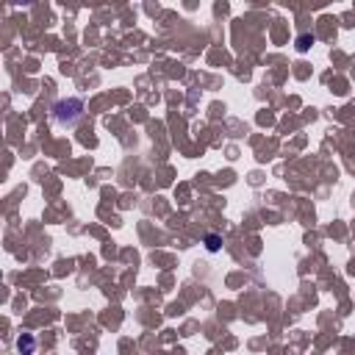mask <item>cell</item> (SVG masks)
I'll return each instance as SVG.
<instances>
[{
  "mask_svg": "<svg viewBox=\"0 0 355 355\" xmlns=\"http://www.w3.org/2000/svg\"><path fill=\"white\" fill-rule=\"evenodd\" d=\"M219 244H222V239H219V236H214V233H211V236H205V247H208L211 253L219 250Z\"/></svg>",
  "mask_w": 355,
  "mask_h": 355,
  "instance_id": "cell-2",
  "label": "cell"
},
{
  "mask_svg": "<svg viewBox=\"0 0 355 355\" xmlns=\"http://www.w3.org/2000/svg\"><path fill=\"white\" fill-rule=\"evenodd\" d=\"M311 45H313V36H300L297 39V50H303V53H305Z\"/></svg>",
  "mask_w": 355,
  "mask_h": 355,
  "instance_id": "cell-3",
  "label": "cell"
},
{
  "mask_svg": "<svg viewBox=\"0 0 355 355\" xmlns=\"http://www.w3.org/2000/svg\"><path fill=\"white\" fill-rule=\"evenodd\" d=\"M14 6H28V3H34V0H11Z\"/></svg>",
  "mask_w": 355,
  "mask_h": 355,
  "instance_id": "cell-4",
  "label": "cell"
},
{
  "mask_svg": "<svg viewBox=\"0 0 355 355\" xmlns=\"http://www.w3.org/2000/svg\"><path fill=\"white\" fill-rule=\"evenodd\" d=\"M81 117H84V100H78V98L58 100L53 105V119H56L58 125H75Z\"/></svg>",
  "mask_w": 355,
  "mask_h": 355,
  "instance_id": "cell-1",
  "label": "cell"
}]
</instances>
